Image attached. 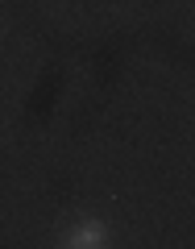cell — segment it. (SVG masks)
I'll use <instances>...</instances> for the list:
<instances>
[{
  "mask_svg": "<svg viewBox=\"0 0 195 249\" xmlns=\"http://www.w3.org/2000/svg\"><path fill=\"white\" fill-rule=\"evenodd\" d=\"M104 237H108L104 220H83L79 229L67 232V241H62V245H71V249H91V245H104Z\"/></svg>",
  "mask_w": 195,
  "mask_h": 249,
  "instance_id": "obj_1",
  "label": "cell"
}]
</instances>
